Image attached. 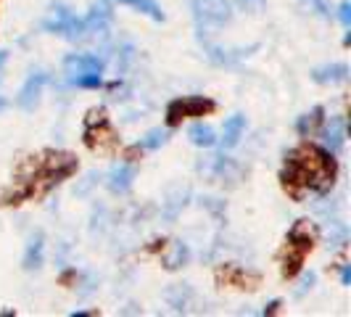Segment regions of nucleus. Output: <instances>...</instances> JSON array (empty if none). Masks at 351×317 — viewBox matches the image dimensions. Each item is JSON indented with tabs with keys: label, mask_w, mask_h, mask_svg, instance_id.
I'll return each instance as SVG.
<instances>
[{
	"label": "nucleus",
	"mask_w": 351,
	"mask_h": 317,
	"mask_svg": "<svg viewBox=\"0 0 351 317\" xmlns=\"http://www.w3.org/2000/svg\"><path fill=\"white\" fill-rule=\"evenodd\" d=\"M349 64L346 61H333V64H322V67H315V69L309 71V77H312V82L317 85H341V82H346L349 80Z\"/></svg>",
	"instance_id": "dca6fc26"
},
{
	"label": "nucleus",
	"mask_w": 351,
	"mask_h": 317,
	"mask_svg": "<svg viewBox=\"0 0 351 317\" xmlns=\"http://www.w3.org/2000/svg\"><path fill=\"white\" fill-rule=\"evenodd\" d=\"M82 19H85L88 37H104L106 32L111 30V19H114V14H111V3H108V0L95 3Z\"/></svg>",
	"instance_id": "4468645a"
},
{
	"label": "nucleus",
	"mask_w": 351,
	"mask_h": 317,
	"mask_svg": "<svg viewBox=\"0 0 351 317\" xmlns=\"http://www.w3.org/2000/svg\"><path fill=\"white\" fill-rule=\"evenodd\" d=\"M161 262H164V267H167L169 272H175V270H180V267H185V264L191 262V248H188V244H185V241H175V244H172V251L164 254Z\"/></svg>",
	"instance_id": "5701e85b"
},
{
	"label": "nucleus",
	"mask_w": 351,
	"mask_h": 317,
	"mask_svg": "<svg viewBox=\"0 0 351 317\" xmlns=\"http://www.w3.org/2000/svg\"><path fill=\"white\" fill-rule=\"evenodd\" d=\"M219 106L214 98L209 95H180V98H172L167 108H164V122L169 130H175L185 119H204V117H211Z\"/></svg>",
	"instance_id": "39448f33"
},
{
	"label": "nucleus",
	"mask_w": 351,
	"mask_h": 317,
	"mask_svg": "<svg viewBox=\"0 0 351 317\" xmlns=\"http://www.w3.org/2000/svg\"><path fill=\"white\" fill-rule=\"evenodd\" d=\"M106 58L98 53H69L64 58V74L66 77H80V74H104Z\"/></svg>",
	"instance_id": "f8f14e48"
},
{
	"label": "nucleus",
	"mask_w": 351,
	"mask_h": 317,
	"mask_svg": "<svg viewBox=\"0 0 351 317\" xmlns=\"http://www.w3.org/2000/svg\"><path fill=\"white\" fill-rule=\"evenodd\" d=\"M135 177H138V167L132 161H119L106 172L104 183L114 196H127L135 185Z\"/></svg>",
	"instance_id": "ddd939ff"
},
{
	"label": "nucleus",
	"mask_w": 351,
	"mask_h": 317,
	"mask_svg": "<svg viewBox=\"0 0 351 317\" xmlns=\"http://www.w3.org/2000/svg\"><path fill=\"white\" fill-rule=\"evenodd\" d=\"M328 246L333 248H343L349 244V228H346V222H341V220H333L330 222V235H328Z\"/></svg>",
	"instance_id": "393cba45"
},
{
	"label": "nucleus",
	"mask_w": 351,
	"mask_h": 317,
	"mask_svg": "<svg viewBox=\"0 0 351 317\" xmlns=\"http://www.w3.org/2000/svg\"><path fill=\"white\" fill-rule=\"evenodd\" d=\"M278 180L282 193L293 201H304L309 196L325 198L338 180V158L322 143L304 141L285 151Z\"/></svg>",
	"instance_id": "f03ea898"
},
{
	"label": "nucleus",
	"mask_w": 351,
	"mask_h": 317,
	"mask_svg": "<svg viewBox=\"0 0 351 317\" xmlns=\"http://www.w3.org/2000/svg\"><path fill=\"white\" fill-rule=\"evenodd\" d=\"M346 117L343 114H335V117H325V122L319 127V138H322V145L330 151V154H341L346 148Z\"/></svg>",
	"instance_id": "9b49d317"
},
{
	"label": "nucleus",
	"mask_w": 351,
	"mask_h": 317,
	"mask_svg": "<svg viewBox=\"0 0 351 317\" xmlns=\"http://www.w3.org/2000/svg\"><path fill=\"white\" fill-rule=\"evenodd\" d=\"M82 143L85 148L93 154H104L111 156L119 151L122 138H119V130L111 122V114L106 106H93L88 114H85V122H82Z\"/></svg>",
	"instance_id": "20e7f679"
},
{
	"label": "nucleus",
	"mask_w": 351,
	"mask_h": 317,
	"mask_svg": "<svg viewBox=\"0 0 351 317\" xmlns=\"http://www.w3.org/2000/svg\"><path fill=\"white\" fill-rule=\"evenodd\" d=\"M254 51H259V45H248V48H222V45H211V43H204V53L209 58V64L219 67V69H232L238 67L243 58H248Z\"/></svg>",
	"instance_id": "1a4fd4ad"
},
{
	"label": "nucleus",
	"mask_w": 351,
	"mask_h": 317,
	"mask_svg": "<svg viewBox=\"0 0 351 317\" xmlns=\"http://www.w3.org/2000/svg\"><path fill=\"white\" fill-rule=\"evenodd\" d=\"M43 264H45V233L35 230L27 238V246H24V254H21V270L37 272Z\"/></svg>",
	"instance_id": "2eb2a0df"
},
{
	"label": "nucleus",
	"mask_w": 351,
	"mask_h": 317,
	"mask_svg": "<svg viewBox=\"0 0 351 317\" xmlns=\"http://www.w3.org/2000/svg\"><path fill=\"white\" fill-rule=\"evenodd\" d=\"M315 16L319 19H330L333 16V11H330V0H301Z\"/></svg>",
	"instance_id": "bb28decb"
},
{
	"label": "nucleus",
	"mask_w": 351,
	"mask_h": 317,
	"mask_svg": "<svg viewBox=\"0 0 351 317\" xmlns=\"http://www.w3.org/2000/svg\"><path fill=\"white\" fill-rule=\"evenodd\" d=\"M40 30L48 32V35L64 37V40H69V43H77V40H85V37H88L85 19L77 16L66 3H53L51 16H45L40 21Z\"/></svg>",
	"instance_id": "423d86ee"
},
{
	"label": "nucleus",
	"mask_w": 351,
	"mask_h": 317,
	"mask_svg": "<svg viewBox=\"0 0 351 317\" xmlns=\"http://www.w3.org/2000/svg\"><path fill=\"white\" fill-rule=\"evenodd\" d=\"M167 143H169V127H154V130H148L138 141V148L141 151H158Z\"/></svg>",
	"instance_id": "b1692460"
},
{
	"label": "nucleus",
	"mask_w": 351,
	"mask_h": 317,
	"mask_svg": "<svg viewBox=\"0 0 351 317\" xmlns=\"http://www.w3.org/2000/svg\"><path fill=\"white\" fill-rule=\"evenodd\" d=\"M209 175L214 177V180H219V183H225V180H230V183H232L235 177L241 175V164H238L232 156H225V151H222V154L211 156Z\"/></svg>",
	"instance_id": "6ab92c4d"
},
{
	"label": "nucleus",
	"mask_w": 351,
	"mask_h": 317,
	"mask_svg": "<svg viewBox=\"0 0 351 317\" xmlns=\"http://www.w3.org/2000/svg\"><path fill=\"white\" fill-rule=\"evenodd\" d=\"M5 61H8V51H0V71L5 67Z\"/></svg>",
	"instance_id": "c9c22d12"
},
{
	"label": "nucleus",
	"mask_w": 351,
	"mask_h": 317,
	"mask_svg": "<svg viewBox=\"0 0 351 317\" xmlns=\"http://www.w3.org/2000/svg\"><path fill=\"white\" fill-rule=\"evenodd\" d=\"M108 3H114V5H127V8L138 11L143 16H148L151 21H164V19H167L156 0H108Z\"/></svg>",
	"instance_id": "4be33fe9"
},
{
	"label": "nucleus",
	"mask_w": 351,
	"mask_h": 317,
	"mask_svg": "<svg viewBox=\"0 0 351 317\" xmlns=\"http://www.w3.org/2000/svg\"><path fill=\"white\" fill-rule=\"evenodd\" d=\"M77 169H80V158L71 151L43 148L37 154H29L16 164L11 185L0 193V207L8 209V207H21L29 201H43Z\"/></svg>",
	"instance_id": "f257e3e1"
},
{
	"label": "nucleus",
	"mask_w": 351,
	"mask_h": 317,
	"mask_svg": "<svg viewBox=\"0 0 351 317\" xmlns=\"http://www.w3.org/2000/svg\"><path fill=\"white\" fill-rule=\"evenodd\" d=\"M325 122V106L317 104L312 111H306V114H301L299 119H296V135L299 138H315L317 132H319V127Z\"/></svg>",
	"instance_id": "a211bd4d"
},
{
	"label": "nucleus",
	"mask_w": 351,
	"mask_h": 317,
	"mask_svg": "<svg viewBox=\"0 0 351 317\" xmlns=\"http://www.w3.org/2000/svg\"><path fill=\"white\" fill-rule=\"evenodd\" d=\"M243 132H246V117L243 114H232L222 124V138H217V143H222V148L230 151V148H235L241 143Z\"/></svg>",
	"instance_id": "f3484780"
},
{
	"label": "nucleus",
	"mask_w": 351,
	"mask_h": 317,
	"mask_svg": "<svg viewBox=\"0 0 351 317\" xmlns=\"http://www.w3.org/2000/svg\"><path fill=\"white\" fill-rule=\"evenodd\" d=\"M280 307H282V301L280 299H272L267 307L262 309V315H275V312H280Z\"/></svg>",
	"instance_id": "2f4dec72"
},
{
	"label": "nucleus",
	"mask_w": 351,
	"mask_h": 317,
	"mask_svg": "<svg viewBox=\"0 0 351 317\" xmlns=\"http://www.w3.org/2000/svg\"><path fill=\"white\" fill-rule=\"evenodd\" d=\"M351 283V264H341V285Z\"/></svg>",
	"instance_id": "473e14b6"
},
{
	"label": "nucleus",
	"mask_w": 351,
	"mask_h": 317,
	"mask_svg": "<svg viewBox=\"0 0 351 317\" xmlns=\"http://www.w3.org/2000/svg\"><path fill=\"white\" fill-rule=\"evenodd\" d=\"M69 82L74 88L98 90V88H104V74H80V77H71Z\"/></svg>",
	"instance_id": "a878e982"
},
{
	"label": "nucleus",
	"mask_w": 351,
	"mask_h": 317,
	"mask_svg": "<svg viewBox=\"0 0 351 317\" xmlns=\"http://www.w3.org/2000/svg\"><path fill=\"white\" fill-rule=\"evenodd\" d=\"M338 19H341L343 30H351V3L349 0H343V3L338 5Z\"/></svg>",
	"instance_id": "c85d7f7f"
},
{
	"label": "nucleus",
	"mask_w": 351,
	"mask_h": 317,
	"mask_svg": "<svg viewBox=\"0 0 351 317\" xmlns=\"http://www.w3.org/2000/svg\"><path fill=\"white\" fill-rule=\"evenodd\" d=\"M299 275H301V283H304L299 294H306V291H312V288H315V283H317V272H312V270H309V272H304V270H301Z\"/></svg>",
	"instance_id": "c756f323"
},
{
	"label": "nucleus",
	"mask_w": 351,
	"mask_h": 317,
	"mask_svg": "<svg viewBox=\"0 0 351 317\" xmlns=\"http://www.w3.org/2000/svg\"><path fill=\"white\" fill-rule=\"evenodd\" d=\"M214 281L219 288H238V291H256L262 275L256 270H248L243 264L225 262L214 270Z\"/></svg>",
	"instance_id": "6e6552de"
},
{
	"label": "nucleus",
	"mask_w": 351,
	"mask_h": 317,
	"mask_svg": "<svg viewBox=\"0 0 351 317\" xmlns=\"http://www.w3.org/2000/svg\"><path fill=\"white\" fill-rule=\"evenodd\" d=\"M48 80H51L48 71H43V69L32 71V74L24 80V85H21L16 93V106L21 111H35L37 104H40V95H43L45 85H48Z\"/></svg>",
	"instance_id": "9d476101"
},
{
	"label": "nucleus",
	"mask_w": 351,
	"mask_h": 317,
	"mask_svg": "<svg viewBox=\"0 0 351 317\" xmlns=\"http://www.w3.org/2000/svg\"><path fill=\"white\" fill-rule=\"evenodd\" d=\"M243 11H251V14H256V11H262L264 5H267V0H235Z\"/></svg>",
	"instance_id": "7c9ffc66"
},
{
	"label": "nucleus",
	"mask_w": 351,
	"mask_h": 317,
	"mask_svg": "<svg viewBox=\"0 0 351 317\" xmlns=\"http://www.w3.org/2000/svg\"><path fill=\"white\" fill-rule=\"evenodd\" d=\"M193 296L195 294H193V288H191V283H175V285H169V288L164 291V299H167V304H169L175 312H185Z\"/></svg>",
	"instance_id": "aec40b11"
},
{
	"label": "nucleus",
	"mask_w": 351,
	"mask_h": 317,
	"mask_svg": "<svg viewBox=\"0 0 351 317\" xmlns=\"http://www.w3.org/2000/svg\"><path fill=\"white\" fill-rule=\"evenodd\" d=\"M188 141L193 143V145H198V148H214L217 145V130L211 124L198 119L195 124L188 127Z\"/></svg>",
	"instance_id": "412c9836"
},
{
	"label": "nucleus",
	"mask_w": 351,
	"mask_h": 317,
	"mask_svg": "<svg viewBox=\"0 0 351 317\" xmlns=\"http://www.w3.org/2000/svg\"><path fill=\"white\" fill-rule=\"evenodd\" d=\"M90 315H98V309H74L71 317H90Z\"/></svg>",
	"instance_id": "72a5a7b5"
},
{
	"label": "nucleus",
	"mask_w": 351,
	"mask_h": 317,
	"mask_svg": "<svg viewBox=\"0 0 351 317\" xmlns=\"http://www.w3.org/2000/svg\"><path fill=\"white\" fill-rule=\"evenodd\" d=\"M132 58H135L132 43H119V45H117V67H119V69H127Z\"/></svg>",
	"instance_id": "cd10ccee"
},
{
	"label": "nucleus",
	"mask_w": 351,
	"mask_h": 317,
	"mask_svg": "<svg viewBox=\"0 0 351 317\" xmlns=\"http://www.w3.org/2000/svg\"><path fill=\"white\" fill-rule=\"evenodd\" d=\"M5 108H8V98H5V95H3V93H0V114H3V111H5Z\"/></svg>",
	"instance_id": "f704fd0d"
},
{
	"label": "nucleus",
	"mask_w": 351,
	"mask_h": 317,
	"mask_svg": "<svg viewBox=\"0 0 351 317\" xmlns=\"http://www.w3.org/2000/svg\"><path fill=\"white\" fill-rule=\"evenodd\" d=\"M317 241H319V230H317V225L312 220H296V222L288 228L285 241H282V248L278 251L282 281L299 278V272L304 270L309 254L315 251Z\"/></svg>",
	"instance_id": "7ed1b4c3"
},
{
	"label": "nucleus",
	"mask_w": 351,
	"mask_h": 317,
	"mask_svg": "<svg viewBox=\"0 0 351 317\" xmlns=\"http://www.w3.org/2000/svg\"><path fill=\"white\" fill-rule=\"evenodd\" d=\"M191 16H193L198 32L222 30L232 21V5L230 0H188Z\"/></svg>",
	"instance_id": "0eeeda50"
}]
</instances>
